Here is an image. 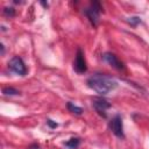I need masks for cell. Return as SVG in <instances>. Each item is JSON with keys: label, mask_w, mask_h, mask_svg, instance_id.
Masks as SVG:
<instances>
[{"label": "cell", "mask_w": 149, "mask_h": 149, "mask_svg": "<svg viewBox=\"0 0 149 149\" xmlns=\"http://www.w3.org/2000/svg\"><path fill=\"white\" fill-rule=\"evenodd\" d=\"M108 128L109 130L119 139H123L125 137V133H123V123H122V118L120 114H115L111 121L108 122Z\"/></svg>", "instance_id": "4"}, {"label": "cell", "mask_w": 149, "mask_h": 149, "mask_svg": "<svg viewBox=\"0 0 149 149\" xmlns=\"http://www.w3.org/2000/svg\"><path fill=\"white\" fill-rule=\"evenodd\" d=\"M2 13L7 17H14L15 16V9L13 7H5L2 9Z\"/></svg>", "instance_id": "12"}, {"label": "cell", "mask_w": 149, "mask_h": 149, "mask_svg": "<svg viewBox=\"0 0 149 149\" xmlns=\"http://www.w3.org/2000/svg\"><path fill=\"white\" fill-rule=\"evenodd\" d=\"M2 93L5 95H19L20 94V91L16 90L15 87H12V86H6L2 88Z\"/></svg>", "instance_id": "10"}, {"label": "cell", "mask_w": 149, "mask_h": 149, "mask_svg": "<svg viewBox=\"0 0 149 149\" xmlns=\"http://www.w3.org/2000/svg\"><path fill=\"white\" fill-rule=\"evenodd\" d=\"M92 106L95 109V112L104 119L107 118V109H109L112 107V105L106 99H104L102 97L92 98Z\"/></svg>", "instance_id": "3"}, {"label": "cell", "mask_w": 149, "mask_h": 149, "mask_svg": "<svg viewBox=\"0 0 149 149\" xmlns=\"http://www.w3.org/2000/svg\"><path fill=\"white\" fill-rule=\"evenodd\" d=\"M102 59L108 64V65H111L112 68H114V69H116V70H125V64L114 55V54H112V52H105V54H102Z\"/></svg>", "instance_id": "7"}, {"label": "cell", "mask_w": 149, "mask_h": 149, "mask_svg": "<svg viewBox=\"0 0 149 149\" xmlns=\"http://www.w3.org/2000/svg\"><path fill=\"white\" fill-rule=\"evenodd\" d=\"M87 86L100 95H105L118 87V81L106 73L95 72L91 74L86 80Z\"/></svg>", "instance_id": "1"}, {"label": "cell", "mask_w": 149, "mask_h": 149, "mask_svg": "<svg viewBox=\"0 0 149 149\" xmlns=\"http://www.w3.org/2000/svg\"><path fill=\"white\" fill-rule=\"evenodd\" d=\"M8 68H9L14 73H16V74H19V76H26L27 72H28L27 66H26L23 59H22L21 57H19V56H14V57H12V58L9 59V62H8Z\"/></svg>", "instance_id": "5"}, {"label": "cell", "mask_w": 149, "mask_h": 149, "mask_svg": "<svg viewBox=\"0 0 149 149\" xmlns=\"http://www.w3.org/2000/svg\"><path fill=\"white\" fill-rule=\"evenodd\" d=\"M73 70L79 74L85 73L87 71V65H86V61H85V57H84V52L80 48L77 49L76 58H74V62H73Z\"/></svg>", "instance_id": "6"}, {"label": "cell", "mask_w": 149, "mask_h": 149, "mask_svg": "<svg viewBox=\"0 0 149 149\" xmlns=\"http://www.w3.org/2000/svg\"><path fill=\"white\" fill-rule=\"evenodd\" d=\"M66 108L69 109V112L76 114V115H81L83 112H84V109H83L81 107L76 106V105H74L73 102H71V101H68V102H66Z\"/></svg>", "instance_id": "9"}, {"label": "cell", "mask_w": 149, "mask_h": 149, "mask_svg": "<svg viewBox=\"0 0 149 149\" xmlns=\"http://www.w3.org/2000/svg\"><path fill=\"white\" fill-rule=\"evenodd\" d=\"M102 10V7H101V3L97 0L94 1H91L88 7L84 8V14L86 15V17L88 19V21L92 23V26L97 27L100 22V13Z\"/></svg>", "instance_id": "2"}, {"label": "cell", "mask_w": 149, "mask_h": 149, "mask_svg": "<svg viewBox=\"0 0 149 149\" xmlns=\"http://www.w3.org/2000/svg\"><path fill=\"white\" fill-rule=\"evenodd\" d=\"M47 125H48V126H49V128H51V129H55V128H57V127H58V123H57L56 121L51 120V119H48V120H47Z\"/></svg>", "instance_id": "13"}, {"label": "cell", "mask_w": 149, "mask_h": 149, "mask_svg": "<svg viewBox=\"0 0 149 149\" xmlns=\"http://www.w3.org/2000/svg\"><path fill=\"white\" fill-rule=\"evenodd\" d=\"M80 144V139L79 137H71L66 142H64V147L68 149H77Z\"/></svg>", "instance_id": "8"}, {"label": "cell", "mask_w": 149, "mask_h": 149, "mask_svg": "<svg viewBox=\"0 0 149 149\" xmlns=\"http://www.w3.org/2000/svg\"><path fill=\"white\" fill-rule=\"evenodd\" d=\"M40 3H41V5H42V6H43V7H44V8H47V7H48V6H49V5H48V2H45V1H41V2H40Z\"/></svg>", "instance_id": "16"}, {"label": "cell", "mask_w": 149, "mask_h": 149, "mask_svg": "<svg viewBox=\"0 0 149 149\" xmlns=\"http://www.w3.org/2000/svg\"><path fill=\"white\" fill-rule=\"evenodd\" d=\"M0 50H1L0 55H1V56H3V55H5V45H3L2 43H0Z\"/></svg>", "instance_id": "14"}, {"label": "cell", "mask_w": 149, "mask_h": 149, "mask_svg": "<svg viewBox=\"0 0 149 149\" xmlns=\"http://www.w3.org/2000/svg\"><path fill=\"white\" fill-rule=\"evenodd\" d=\"M38 148H40V146H38V144H33V146L28 147V149H38Z\"/></svg>", "instance_id": "15"}, {"label": "cell", "mask_w": 149, "mask_h": 149, "mask_svg": "<svg viewBox=\"0 0 149 149\" xmlns=\"http://www.w3.org/2000/svg\"><path fill=\"white\" fill-rule=\"evenodd\" d=\"M127 22L132 26V27H137V24H140L141 23V17L140 16H130V17H128L127 19Z\"/></svg>", "instance_id": "11"}]
</instances>
